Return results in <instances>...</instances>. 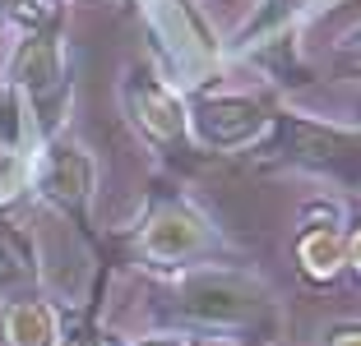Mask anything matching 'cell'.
Here are the masks:
<instances>
[{"label":"cell","instance_id":"cell-13","mask_svg":"<svg viewBox=\"0 0 361 346\" xmlns=\"http://www.w3.org/2000/svg\"><path fill=\"white\" fill-rule=\"evenodd\" d=\"M338 65H343L348 74H361V23H357V28H348V32L338 37Z\"/></svg>","mask_w":361,"mask_h":346},{"label":"cell","instance_id":"cell-17","mask_svg":"<svg viewBox=\"0 0 361 346\" xmlns=\"http://www.w3.org/2000/svg\"><path fill=\"white\" fill-rule=\"evenodd\" d=\"M0 10H10V0H0Z\"/></svg>","mask_w":361,"mask_h":346},{"label":"cell","instance_id":"cell-1","mask_svg":"<svg viewBox=\"0 0 361 346\" xmlns=\"http://www.w3.org/2000/svg\"><path fill=\"white\" fill-rule=\"evenodd\" d=\"M274 300L264 282L250 273L232 268H195L171 286V319L195 333H218V337H241L269 323Z\"/></svg>","mask_w":361,"mask_h":346},{"label":"cell","instance_id":"cell-6","mask_svg":"<svg viewBox=\"0 0 361 346\" xmlns=\"http://www.w3.org/2000/svg\"><path fill=\"white\" fill-rule=\"evenodd\" d=\"M287 158L310 171H324L334 180H361V134L315 120H287Z\"/></svg>","mask_w":361,"mask_h":346},{"label":"cell","instance_id":"cell-5","mask_svg":"<svg viewBox=\"0 0 361 346\" xmlns=\"http://www.w3.org/2000/svg\"><path fill=\"white\" fill-rule=\"evenodd\" d=\"M213 250V226L190 208V203H162L144 231H139V254L158 268H176V263H190L200 254Z\"/></svg>","mask_w":361,"mask_h":346},{"label":"cell","instance_id":"cell-3","mask_svg":"<svg viewBox=\"0 0 361 346\" xmlns=\"http://www.w3.org/2000/svg\"><path fill=\"white\" fill-rule=\"evenodd\" d=\"M121 106H126L130 125L158 148H176L190 134V115L185 102L162 84L158 74H149L144 65H130L126 79H121Z\"/></svg>","mask_w":361,"mask_h":346},{"label":"cell","instance_id":"cell-8","mask_svg":"<svg viewBox=\"0 0 361 346\" xmlns=\"http://www.w3.org/2000/svg\"><path fill=\"white\" fill-rule=\"evenodd\" d=\"M0 337L5 346H61V319L37 295H14L0 309Z\"/></svg>","mask_w":361,"mask_h":346},{"label":"cell","instance_id":"cell-11","mask_svg":"<svg viewBox=\"0 0 361 346\" xmlns=\"http://www.w3.org/2000/svg\"><path fill=\"white\" fill-rule=\"evenodd\" d=\"M306 5H310V0H264L259 14H255V23H245V42H259V37H269V32L287 28Z\"/></svg>","mask_w":361,"mask_h":346},{"label":"cell","instance_id":"cell-14","mask_svg":"<svg viewBox=\"0 0 361 346\" xmlns=\"http://www.w3.org/2000/svg\"><path fill=\"white\" fill-rule=\"evenodd\" d=\"M343 268H352V273H361V231H352V236H343Z\"/></svg>","mask_w":361,"mask_h":346},{"label":"cell","instance_id":"cell-12","mask_svg":"<svg viewBox=\"0 0 361 346\" xmlns=\"http://www.w3.org/2000/svg\"><path fill=\"white\" fill-rule=\"evenodd\" d=\"M19 176H23V171H19V158H14V148L0 139V203H5L14 189H19Z\"/></svg>","mask_w":361,"mask_h":346},{"label":"cell","instance_id":"cell-7","mask_svg":"<svg viewBox=\"0 0 361 346\" xmlns=\"http://www.w3.org/2000/svg\"><path fill=\"white\" fill-rule=\"evenodd\" d=\"M37 189L61 212H84L93 199V158L79 143H51L37 167Z\"/></svg>","mask_w":361,"mask_h":346},{"label":"cell","instance_id":"cell-9","mask_svg":"<svg viewBox=\"0 0 361 346\" xmlns=\"http://www.w3.org/2000/svg\"><path fill=\"white\" fill-rule=\"evenodd\" d=\"M297 263H301V273L315 277V282L338 277L343 273V231H334V226H310V231H301Z\"/></svg>","mask_w":361,"mask_h":346},{"label":"cell","instance_id":"cell-15","mask_svg":"<svg viewBox=\"0 0 361 346\" xmlns=\"http://www.w3.org/2000/svg\"><path fill=\"white\" fill-rule=\"evenodd\" d=\"M329 346H361V323H338L329 333Z\"/></svg>","mask_w":361,"mask_h":346},{"label":"cell","instance_id":"cell-4","mask_svg":"<svg viewBox=\"0 0 361 346\" xmlns=\"http://www.w3.org/2000/svg\"><path fill=\"white\" fill-rule=\"evenodd\" d=\"M10 88L32 106V115H42V129H56L51 102L65 93V60L56 32H28L10 56Z\"/></svg>","mask_w":361,"mask_h":346},{"label":"cell","instance_id":"cell-10","mask_svg":"<svg viewBox=\"0 0 361 346\" xmlns=\"http://www.w3.org/2000/svg\"><path fill=\"white\" fill-rule=\"evenodd\" d=\"M32 286V259H28V250H23L14 236H5L0 231V295H23Z\"/></svg>","mask_w":361,"mask_h":346},{"label":"cell","instance_id":"cell-16","mask_svg":"<svg viewBox=\"0 0 361 346\" xmlns=\"http://www.w3.org/2000/svg\"><path fill=\"white\" fill-rule=\"evenodd\" d=\"M126 346H185L180 337H153V342H126Z\"/></svg>","mask_w":361,"mask_h":346},{"label":"cell","instance_id":"cell-2","mask_svg":"<svg viewBox=\"0 0 361 346\" xmlns=\"http://www.w3.org/2000/svg\"><path fill=\"white\" fill-rule=\"evenodd\" d=\"M185 115H190L195 139L204 148H213V153H241V148L259 143L274 129V111L259 97H245V93L200 97Z\"/></svg>","mask_w":361,"mask_h":346}]
</instances>
